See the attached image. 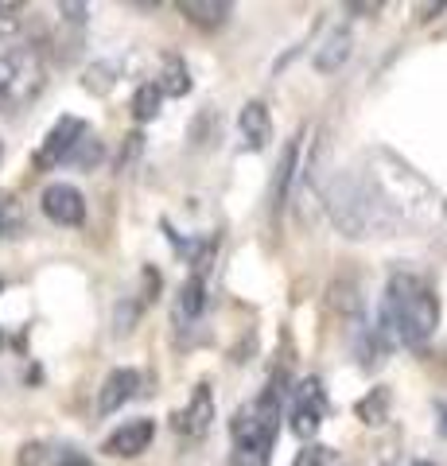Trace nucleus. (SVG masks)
Here are the masks:
<instances>
[{
    "label": "nucleus",
    "mask_w": 447,
    "mask_h": 466,
    "mask_svg": "<svg viewBox=\"0 0 447 466\" xmlns=\"http://www.w3.org/2000/svg\"><path fill=\"white\" fill-rule=\"evenodd\" d=\"M440 327V296L424 276L416 272H393L385 284L381 299V323L378 334L389 346L424 350L428 339Z\"/></svg>",
    "instance_id": "obj_1"
},
{
    "label": "nucleus",
    "mask_w": 447,
    "mask_h": 466,
    "mask_svg": "<svg viewBox=\"0 0 447 466\" xmlns=\"http://www.w3.org/2000/svg\"><path fill=\"white\" fill-rule=\"evenodd\" d=\"M43 90V51L32 24L16 5H0V101L8 109L27 106Z\"/></svg>",
    "instance_id": "obj_2"
},
{
    "label": "nucleus",
    "mask_w": 447,
    "mask_h": 466,
    "mask_svg": "<svg viewBox=\"0 0 447 466\" xmlns=\"http://www.w3.org/2000/svg\"><path fill=\"white\" fill-rule=\"evenodd\" d=\"M280 404H284V377L269 381L261 397L238 408L234 420H229V466H269L280 428Z\"/></svg>",
    "instance_id": "obj_3"
},
{
    "label": "nucleus",
    "mask_w": 447,
    "mask_h": 466,
    "mask_svg": "<svg viewBox=\"0 0 447 466\" xmlns=\"http://www.w3.org/2000/svg\"><path fill=\"white\" fill-rule=\"evenodd\" d=\"M327 416V392L320 377H304L292 392V408H288V420H292V431L300 440H315V431L323 428Z\"/></svg>",
    "instance_id": "obj_4"
},
{
    "label": "nucleus",
    "mask_w": 447,
    "mask_h": 466,
    "mask_svg": "<svg viewBox=\"0 0 447 466\" xmlns=\"http://www.w3.org/2000/svg\"><path fill=\"white\" fill-rule=\"evenodd\" d=\"M90 137V128H86L82 116H59V121L51 125V133L43 137L39 152H36V167H55V164H66L70 156L78 152V144Z\"/></svg>",
    "instance_id": "obj_5"
},
{
    "label": "nucleus",
    "mask_w": 447,
    "mask_h": 466,
    "mask_svg": "<svg viewBox=\"0 0 447 466\" xmlns=\"http://www.w3.org/2000/svg\"><path fill=\"white\" fill-rule=\"evenodd\" d=\"M39 207L55 226H82L86 222V198L78 187H70V183H51L47 191L39 195Z\"/></svg>",
    "instance_id": "obj_6"
},
{
    "label": "nucleus",
    "mask_w": 447,
    "mask_h": 466,
    "mask_svg": "<svg viewBox=\"0 0 447 466\" xmlns=\"http://www.w3.org/2000/svg\"><path fill=\"white\" fill-rule=\"evenodd\" d=\"M210 420H214V392L203 381V385H195L187 408H179V412L171 416V428H176L179 435H187V440H203V435L210 431Z\"/></svg>",
    "instance_id": "obj_7"
},
{
    "label": "nucleus",
    "mask_w": 447,
    "mask_h": 466,
    "mask_svg": "<svg viewBox=\"0 0 447 466\" xmlns=\"http://www.w3.org/2000/svg\"><path fill=\"white\" fill-rule=\"evenodd\" d=\"M16 466H94V462L86 459L78 447H70V443L36 440V443H24L20 447Z\"/></svg>",
    "instance_id": "obj_8"
},
{
    "label": "nucleus",
    "mask_w": 447,
    "mask_h": 466,
    "mask_svg": "<svg viewBox=\"0 0 447 466\" xmlns=\"http://www.w3.org/2000/svg\"><path fill=\"white\" fill-rule=\"evenodd\" d=\"M140 385H144V377H140L137 370H128V366L113 370L106 381H102V392H97V412H102V416H113L117 408H125L128 400L137 397Z\"/></svg>",
    "instance_id": "obj_9"
},
{
    "label": "nucleus",
    "mask_w": 447,
    "mask_h": 466,
    "mask_svg": "<svg viewBox=\"0 0 447 466\" xmlns=\"http://www.w3.org/2000/svg\"><path fill=\"white\" fill-rule=\"evenodd\" d=\"M152 435H156V424H152V420H128V424H121L117 431H113V435H106L102 451H106V455L137 459L140 451H148Z\"/></svg>",
    "instance_id": "obj_10"
},
{
    "label": "nucleus",
    "mask_w": 447,
    "mask_h": 466,
    "mask_svg": "<svg viewBox=\"0 0 447 466\" xmlns=\"http://www.w3.org/2000/svg\"><path fill=\"white\" fill-rule=\"evenodd\" d=\"M300 140L304 137H292L284 144V152L277 159V171H272V183H269V210H272V218L284 210V198H288V191H292L296 164H300Z\"/></svg>",
    "instance_id": "obj_11"
},
{
    "label": "nucleus",
    "mask_w": 447,
    "mask_h": 466,
    "mask_svg": "<svg viewBox=\"0 0 447 466\" xmlns=\"http://www.w3.org/2000/svg\"><path fill=\"white\" fill-rule=\"evenodd\" d=\"M238 133H241V144L249 152H261L272 140V121H269L265 101H245L241 113H238Z\"/></svg>",
    "instance_id": "obj_12"
},
{
    "label": "nucleus",
    "mask_w": 447,
    "mask_h": 466,
    "mask_svg": "<svg viewBox=\"0 0 447 466\" xmlns=\"http://www.w3.org/2000/svg\"><path fill=\"white\" fill-rule=\"evenodd\" d=\"M207 308V276L203 268H195L187 280L179 284V299H176V323H195Z\"/></svg>",
    "instance_id": "obj_13"
},
{
    "label": "nucleus",
    "mask_w": 447,
    "mask_h": 466,
    "mask_svg": "<svg viewBox=\"0 0 447 466\" xmlns=\"http://www.w3.org/2000/svg\"><path fill=\"white\" fill-rule=\"evenodd\" d=\"M350 47H354L350 32H346V27H335V32L323 39V47L315 51V70H320V75H335L346 58H350Z\"/></svg>",
    "instance_id": "obj_14"
},
{
    "label": "nucleus",
    "mask_w": 447,
    "mask_h": 466,
    "mask_svg": "<svg viewBox=\"0 0 447 466\" xmlns=\"http://www.w3.org/2000/svg\"><path fill=\"white\" fill-rule=\"evenodd\" d=\"M179 12L198 27H222L229 20V12H234V5H226V0H183Z\"/></svg>",
    "instance_id": "obj_15"
},
{
    "label": "nucleus",
    "mask_w": 447,
    "mask_h": 466,
    "mask_svg": "<svg viewBox=\"0 0 447 466\" xmlns=\"http://www.w3.org/2000/svg\"><path fill=\"white\" fill-rule=\"evenodd\" d=\"M27 229V218H24V207L16 195L0 191V241L5 238H20V233Z\"/></svg>",
    "instance_id": "obj_16"
},
{
    "label": "nucleus",
    "mask_w": 447,
    "mask_h": 466,
    "mask_svg": "<svg viewBox=\"0 0 447 466\" xmlns=\"http://www.w3.org/2000/svg\"><path fill=\"white\" fill-rule=\"evenodd\" d=\"M160 90H164V94H171V97L191 94V75H187V63H183V58H176V55H168V58H164Z\"/></svg>",
    "instance_id": "obj_17"
},
{
    "label": "nucleus",
    "mask_w": 447,
    "mask_h": 466,
    "mask_svg": "<svg viewBox=\"0 0 447 466\" xmlns=\"http://www.w3.org/2000/svg\"><path fill=\"white\" fill-rule=\"evenodd\" d=\"M160 82H148V86H140L137 97H133V113H137V121H152L156 113H160Z\"/></svg>",
    "instance_id": "obj_18"
},
{
    "label": "nucleus",
    "mask_w": 447,
    "mask_h": 466,
    "mask_svg": "<svg viewBox=\"0 0 447 466\" xmlns=\"http://www.w3.org/2000/svg\"><path fill=\"white\" fill-rule=\"evenodd\" d=\"M358 416H362V424H381V420L389 416V392L373 389L366 400H358Z\"/></svg>",
    "instance_id": "obj_19"
},
{
    "label": "nucleus",
    "mask_w": 447,
    "mask_h": 466,
    "mask_svg": "<svg viewBox=\"0 0 447 466\" xmlns=\"http://www.w3.org/2000/svg\"><path fill=\"white\" fill-rule=\"evenodd\" d=\"M97 159H102V144H97L94 137H86L82 144H78V152L70 156V164H82V167H94Z\"/></svg>",
    "instance_id": "obj_20"
},
{
    "label": "nucleus",
    "mask_w": 447,
    "mask_h": 466,
    "mask_svg": "<svg viewBox=\"0 0 447 466\" xmlns=\"http://www.w3.org/2000/svg\"><path fill=\"white\" fill-rule=\"evenodd\" d=\"M292 466H323V447H304L292 459Z\"/></svg>",
    "instance_id": "obj_21"
},
{
    "label": "nucleus",
    "mask_w": 447,
    "mask_h": 466,
    "mask_svg": "<svg viewBox=\"0 0 447 466\" xmlns=\"http://www.w3.org/2000/svg\"><path fill=\"white\" fill-rule=\"evenodd\" d=\"M416 466H432V462H416Z\"/></svg>",
    "instance_id": "obj_22"
},
{
    "label": "nucleus",
    "mask_w": 447,
    "mask_h": 466,
    "mask_svg": "<svg viewBox=\"0 0 447 466\" xmlns=\"http://www.w3.org/2000/svg\"><path fill=\"white\" fill-rule=\"evenodd\" d=\"M0 346H5V334H0Z\"/></svg>",
    "instance_id": "obj_23"
}]
</instances>
